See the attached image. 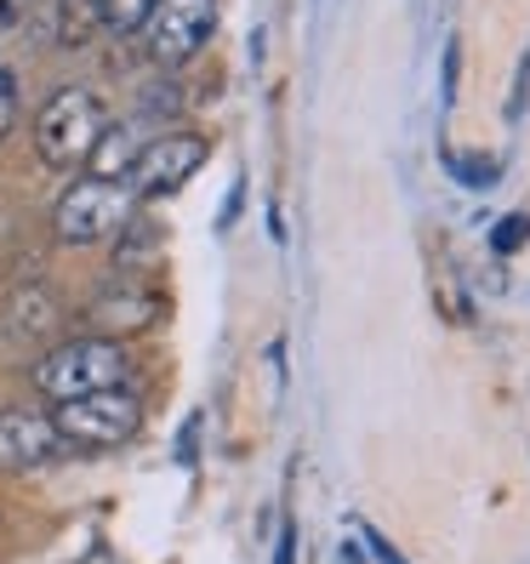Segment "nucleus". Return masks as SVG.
I'll return each mask as SVG.
<instances>
[{
  "label": "nucleus",
  "instance_id": "obj_1",
  "mask_svg": "<svg viewBox=\"0 0 530 564\" xmlns=\"http://www.w3.org/2000/svg\"><path fill=\"white\" fill-rule=\"evenodd\" d=\"M109 126V109L104 97L86 91V86H63L52 91L41 115H35V154L41 165H52V172H75V165H86V154L97 149V138H104Z\"/></svg>",
  "mask_w": 530,
  "mask_h": 564
},
{
  "label": "nucleus",
  "instance_id": "obj_2",
  "mask_svg": "<svg viewBox=\"0 0 530 564\" xmlns=\"http://www.w3.org/2000/svg\"><path fill=\"white\" fill-rule=\"evenodd\" d=\"M126 371L131 365H126L120 343H109V337H69V343H57L52 354H41L35 393L52 400V405H63V400H80V393L120 388Z\"/></svg>",
  "mask_w": 530,
  "mask_h": 564
},
{
  "label": "nucleus",
  "instance_id": "obj_3",
  "mask_svg": "<svg viewBox=\"0 0 530 564\" xmlns=\"http://www.w3.org/2000/svg\"><path fill=\"white\" fill-rule=\"evenodd\" d=\"M138 217V194L131 183H115V177H75L63 188V200L52 212V228L63 246H104L115 240L120 228Z\"/></svg>",
  "mask_w": 530,
  "mask_h": 564
},
{
  "label": "nucleus",
  "instance_id": "obj_4",
  "mask_svg": "<svg viewBox=\"0 0 530 564\" xmlns=\"http://www.w3.org/2000/svg\"><path fill=\"white\" fill-rule=\"evenodd\" d=\"M52 427L63 445H80V451H109L138 440L143 427V400L131 388H104V393H80V400H63L52 405Z\"/></svg>",
  "mask_w": 530,
  "mask_h": 564
},
{
  "label": "nucleus",
  "instance_id": "obj_5",
  "mask_svg": "<svg viewBox=\"0 0 530 564\" xmlns=\"http://www.w3.org/2000/svg\"><path fill=\"white\" fill-rule=\"evenodd\" d=\"M217 29V0H154V12L143 18V52L160 69H183V63L212 41Z\"/></svg>",
  "mask_w": 530,
  "mask_h": 564
},
{
  "label": "nucleus",
  "instance_id": "obj_6",
  "mask_svg": "<svg viewBox=\"0 0 530 564\" xmlns=\"http://www.w3.org/2000/svg\"><path fill=\"white\" fill-rule=\"evenodd\" d=\"M206 165V138L201 131H160V138L143 143L138 165H131V194L138 200H165V194H177L194 172Z\"/></svg>",
  "mask_w": 530,
  "mask_h": 564
},
{
  "label": "nucleus",
  "instance_id": "obj_7",
  "mask_svg": "<svg viewBox=\"0 0 530 564\" xmlns=\"http://www.w3.org/2000/svg\"><path fill=\"white\" fill-rule=\"evenodd\" d=\"M160 296L149 291V285H104L86 303V325H91V337H109V343H120V337H138V330H149L154 319H160Z\"/></svg>",
  "mask_w": 530,
  "mask_h": 564
},
{
  "label": "nucleus",
  "instance_id": "obj_8",
  "mask_svg": "<svg viewBox=\"0 0 530 564\" xmlns=\"http://www.w3.org/2000/svg\"><path fill=\"white\" fill-rule=\"evenodd\" d=\"M57 451H69L57 440L52 416L41 411H0V474H35Z\"/></svg>",
  "mask_w": 530,
  "mask_h": 564
},
{
  "label": "nucleus",
  "instance_id": "obj_9",
  "mask_svg": "<svg viewBox=\"0 0 530 564\" xmlns=\"http://www.w3.org/2000/svg\"><path fill=\"white\" fill-rule=\"evenodd\" d=\"M57 319H63V303H57L52 285H41V280L12 285V296H7V330L12 337H52Z\"/></svg>",
  "mask_w": 530,
  "mask_h": 564
},
{
  "label": "nucleus",
  "instance_id": "obj_10",
  "mask_svg": "<svg viewBox=\"0 0 530 564\" xmlns=\"http://www.w3.org/2000/svg\"><path fill=\"white\" fill-rule=\"evenodd\" d=\"M138 154H143L138 126H131V120H109L104 138H97V149L86 154V177H115V183H126L131 165H138Z\"/></svg>",
  "mask_w": 530,
  "mask_h": 564
},
{
  "label": "nucleus",
  "instance_id": "obj_11",
  "mask_svg": "<svg viewBox=\"0 0 530 564\" xmlns=\"http://www.w3.org/2000/svg\"><path fill=\"white\" fill-rule=\"evenodd\" d=\"M160 228L154 223H143V217H131L126 228H120V246H115V269H149V262L160 257Z\"/></svg>",
  "mask_w": 530,
  "mask_h": 564
},
{
  "label": "nucleus",
  "instance_id": "obj_12",
  "mask_svg": "<svg viewBox=\"0 0 530 564\" xmlns=\"http://www.w3.org/2000/svg\"><path fill=\"white\" fill-rule=\"evenodd\" d=\"M445 160V172L462 183V188H474V194H485L496 177H502V160H496V154H485V149H474V154H462V149H445L440 154Z\"/></svg>",
  "mask_w": 530,
  "mask_h": 564
},
{
  "label": "nucleus",
  "instance_id": "obj_13",
  "mask_svg": "<svg viewBox=\"0 0 530 564\" xmlns=\"http://www.w3.org/2000/svg\"><path fill=\"white\" fill-rule=\"evenodd\" d=\"M97 29H104L97 0H57V41H63V46H86Z\"/></svg>",
  "mask_w": 530,
  "mask_h": 564
},
{
  "label": "nucleus",
  "instance_id": "obj_14",
  "mask_svg": "<svg viewBox=\"0 0 530 564\" xmlns=\"http://www.w3.org/2000/svg\"><path fill=\"white\" fill-rule=\"evenodd\" d=\"M97 12H104L109 35H138L143 18L154 12V0H97Z\"/></svg>",
  "mask_w": 530,
  "mask_h": 564
},
{
  "label": "nucleus",
  "instance_id": "obj_15",
  "mask_svg": "<svg viewBox=\"0 0 530 564\" xmlns=\"http://www.w3.org/2000/svg\"><path fill=\"white\" fill-rule=\"evenodd\" d=\"M485 240H490V251H496V257L524 251V240H530V212H508V217H496Z\"/></svg>",
  "mask_w": 530,
  "mask_h": 564
},
{
  "label": "nucleus",
  "instance_id": "obj_16",
  "mask_svg": "<svg viewBox=\"0 0 530 564\" xmlns=\"http://www.w3.org/2000/svg\"><path fill=\"white\" fill-rule=\"evenodd\" d=\"M524 109H530V52L519 57V69H513V86H508V104H502V115L519 126V120H524Z\"/></svg>",
  "mask_w": 530,
  "mask_h": 564
},
{
  "label": "nucleus",
  "instance_id": "obj_17",
  "mask_svg": "<svg viewBox=\"0 0 530 564\" xmlns=\"http://www.w3.org/2000/svg\"><path fill=\"white\" fill-rule=\"evenodd\" d=\"M456 80H462V41H445V91H440V109H456Z\"/></svg>",
  "mask_w": 530,
  "mask_h": 564
},
{
  "label": "nucleus",
  "instance_id": "obj_18",
  "mask_svg": "<svg viewBox=\"0 0 530 564\" xmlns=\"http://www.w3.org/2000/svg\"><path fill=\"white\" fill-rule=\"evenodd\" d=\"M12 126H18V80L0 75V143L12 138Z\"/></svg>",
  "mask_w": 530,
  "mask_h": 564
},
{
  "label": "nucleus",
  "instance_id": "obj_19",
  "mask_svg": "<svg viewBox=\"0 0 530 564\" xmlns=\"http://www.w3.org/2000/svg\"><path fill=\"white\" fill-rule=\"evenodd\" d=\"M366 547H371V553H377V564H411V558H405V553H400V547H388V542H382V536H377V530H366Z\"/></svg>",
  "mask_w": 530,
  "mask_h": 564
},
{
  "label": "nucleus",
  "instance_id": "obj_20",
  "mask_svg": "<svg viewBox=\"0 0 530 564\" xmlns=\"http://www.w3.org/2000/svg\"><path fill=\"white\" fill-rule=\"evenodd\" d=\"M240 206H246V177H235V188H228V206H223V228L240 217Z\"/></svg>",
  "mask_w": 530,
  "mask_h": 564
},
{
  "label": "nucleus",
  "instance_id": "obj_21",
  "mask_svg": "<svg viewBox=\"0 0 530 564\" xmlns=\"http://www.w3.org/2000/svg\"><path fill=\"white\" fill-rule=\"evenodd\" d=\"M274 564H296V530L291 524L280 530V542H274Z\"/></svg>",
  "mask_w": 530,
  "mask_h": 564
},
{
  "label": "nucleus",
  "instance_id": "obj_22",
  "mask_svg": "<svg viewBox=\"0 0 530 564\" xmlns=\"http://www.w3.org/2000/svg\"><path fill=\"white\" fill-rule=\"evenodd\" d=\"M29 12V0H0V29H18Z\"/></svg>",
  "mask_w": 530,
  "mask_h": 564
},
{
  "label": "nucleus",
  "instance_id": "obj_23",
  "mask_svg": "<svg viewBox=\"0 0 530 564\" xmlns=\"http://www.w3.org/2000/svg\"><path fill=\"white\" fill-rule=\"evenodd\" d=\"M337 564H366V547H359V542H343V547H337Z\"/></svg>",
  "mask_w": 530,
  "mask_h": 564
},
{
  "label": "nucleus",
  "instance_id": "obj_24",
  "mask_svg": "<svg viewBox=\"0 0 530 564\" xmlns=\"http://www.w3.org/2000/svg\"><path fill=\"white\" fill-rule=\"evenodd\" d=\"M86 564H115V558H104V553H91V558H86Z\"/></svg>",
  "mask_w": 530,
  "mask_h": 564
},
{
  "label": "nucleus",
  "instance_id": "obj_25",
  "mask_svg": "<svg viewBox=\"0 0 530 564\" xmlns=\"http://www.w3.org/2000/svg\"><path fill=\"white\" fill-rule=\"evenodd\" d=\"M0 75H7V69H0Z\"/></svg>",
  "mask_w": 530,
  "mask_h": 564
}]
</instances>
